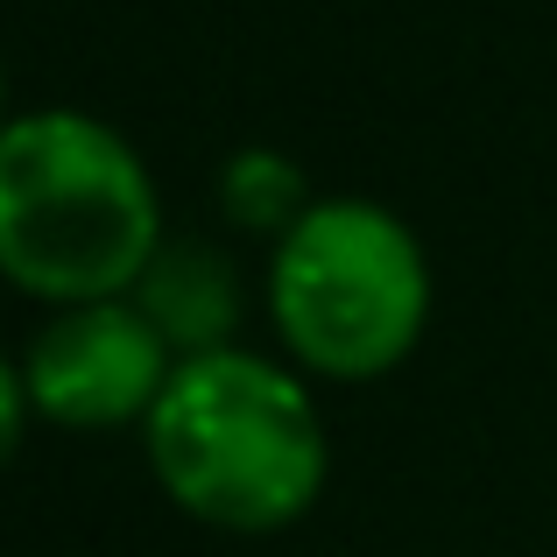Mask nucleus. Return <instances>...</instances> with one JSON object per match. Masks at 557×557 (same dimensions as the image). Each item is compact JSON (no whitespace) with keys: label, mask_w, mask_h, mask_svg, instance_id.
Wrapping results in <instances>:
<instances>
[{"label":"nucleus","mask_w":557,"mask_h":557,"mask_svg":"<svg viewBox=\"0 0 557 557\" xmlns=\"http://www.w3.org/2000/svg\"><path fill=\"white\" fill-rule=\"evenodd\" d=\"M163 255L149 163L78 107L14 113L0 127V275L28 297L107 304L141 289Z\"/></svg>","instance_id":"nucleus-1"},{"label":"nucleus","mask_w":557,"mask_h":557,"mask_svg":"<svg viewBox=\"0 0 557 557\" xmlns=\"http://www.w3.org/2000/svg\"><path fill=\"white\" fill-rule=\"evenodd\" d=\"M141 437L170 502L233 536H269L311 516L332 466L304 381L247 346L184 354Z\"/></svg>","instance_id":"nucleus-2"},{"label":"nucleus","mask_w":557,"mask_h":557,"mask_svg":"<svg viewBox=\"0 0 557 557\" xmlns=\"http://www.w3.org/2000/svg\"><path fill=\"white\" fill-rule=\"evenodd\" d=\"M269 318L289 360L332 381L403 368L431 318V261L374 198H325L275 240Z\"/></svg>","instance_id":"nucleus-3"},{"label":"nucleus","mask_w":557,"mask_h":557,"mask_svg":"<svg viewBox=\"0 0 557 557\" xmlns=\"http://www.w3.org/2000/svg\"><path fill=\"white\" fill-rule=\"evenodd\" d=\"M177 360L184 354L156 332L141 304L107 297L57 311L28 346L22 381L36 417L64 423V431H113V423H149Z\"/></svg>","instance_id":"nucleus-4"},{"label":"nucleus","mask_w":557,"mask_h":557,"mask_svg":"<svg viewBox=\"0 0 557 557\" xmlns=\"http://www.w3.org/2000/svg\"><path fill=\"white\" fill-rule=\"evenodd\" d=\"M141 311L156 318V332H163L177 354H212V346H226V325L240 318V297H233V275L219 255H205V247H177V255H156L149 275H141Z\"/></svg>","instance_id":"nucleus-5"},{"label":"nucleus","mask_w":557,"mask_h":557,"mask_svg":"<svg viewBox=\"0 0 557 557\" xmlns=\"http://www.w3.org/2000/svg\"><path fill=\"white\" fill-rule=\"evenodd\" d=\"M226 212L255 233H289L311 205H297V163L269 149H247L226 163Z\"/></svg>","instance_id":"nucleus-6"},{"label":"nucleus","mask_w":557,"mask_h":557,"mask_svg":"<svg viewBox=\"0 0 557 557\" xmlns=\"http://www.w3.org/2000/svg\"><path fill=\"white\" fill-rule=\"evenodd\" d=\"M28 417H36V409H28V381H22V368H8V360H0V466L22 451V423H28Z\"/></svg>","instance_id":"nucleus-7"},{"label":"nucleus","mask_w":557,"mask_h":557,"mask_svg":"<svg viewBox=\"0 0 557 557\" xmlns=\"http://www.w3.org/2000/svg\"><path fill=\"white\" fill-rule=\"evenodd\" d=\"M14 121V113H8V71H0V127H8Z\"/></svg>","instance_id":"nucleus-8"}]
</instances>
